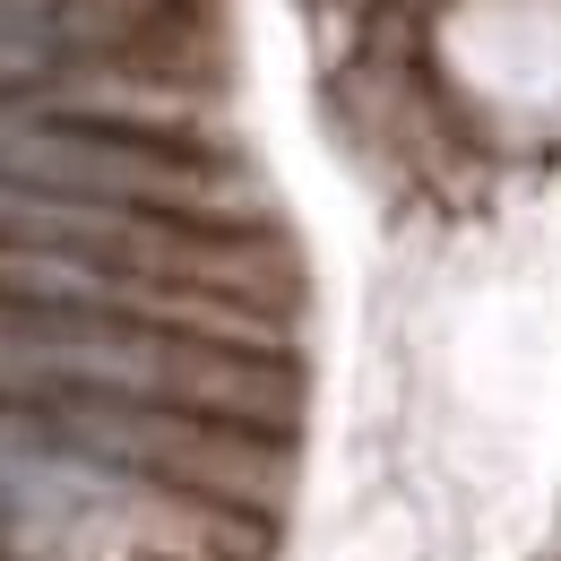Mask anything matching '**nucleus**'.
Wrapping results in <instances>:
<instances>
[{"label": "nucleus", "mask_w": 561, "mask_h": 561, "mask_svg": "<svg viewBox=\"0 0 561 561\" xmlns=\"http://www.w3.org/2000/svg\"><path fill=\"white\" fill-rule=\"evenodd\" d=\"M0 423L78 449L95 467H122L147 484H182V492H216L242 510L277 518L294 492V432L268 423H233L208 407H164V398H95V389H53V398H0Z\"/></svg>", "instance_id": "nucleus-2"}, {"label": "nucleus", "mask_w": 561, "mask_h": 561, "mask_svg": "<svg viewBox=\"0 0 561 561\" xmlns=\"http://www.w3.org/2000/svg\"><path fill=\"white\" fill-rule=\"evenodd\" d=\"M78 70H156L225 87L233 44L216 0H0V95Z\"/></svg>", "instance_id": "nucleus-4"}, {"label": "nucleus", "mask_w": 561, "mask_h": 561, "mask_svg": "<svg viewBox=\"0 0 561 561\" xmlns=\"http://www.w3.org/2000/svg\"><path fill=\"white\" fill-rule=\"evenodd\" d=\"M0 182L9 191H61V199H122V208H173L216 225H277L242 147H182L104 122H53L0 95Z\"/></svg>", "instance_id": "nucleus-3"}, {"label": "nucleus", "mask_w": 561, "mask_h": 561, "mask_svg": "<svg viewBox=\"0 0 561 561\" xmlns=\"http://www.w3.org/2000/svg\"><path fill=\"white\" fill-rule=\"evenodd\" d=\"M53 389L164 398V407L268 423V432L302 423V363L277 346H233V337L147 329V320H104V311L0 302V398H53Z\"/></svg>", "instance_id": "nucleus-1"}]
</instances>
